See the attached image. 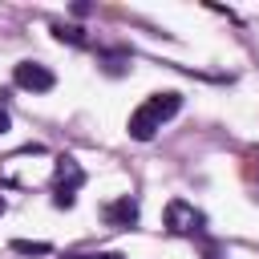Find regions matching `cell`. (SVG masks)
<instances>
[{
  "instance_id": "cell-1",
  "label": "cell",
  "mask_w": 259,
  "mask_h": 259,
  "mask_svg": "<svg viewBox=\"0 0 259 259\" xmlns=\"http://www.w3.org/2000/svg\"><path fill=\"white\" fill-rule=\"evenodd\" d=\"M178 109H182V93H174V89H166V93H150V97L130 113V138L150 142V138L162 130V121H170Z\"/></svg>"
},
{
  "instance_id": "cell-2",
  "label": "cell",
  "mask_w": 259,
  "mask_h": 259,
  "mask_svg": "<svg viewBox=\"0 0 259 259\" xmlns=\"http://www.w3.org/2000/svg\"><path fill=\"white\" fill-rule=\"evenodd\" d=\"M81 186H85V170H81V162L69 158V154H61L57 166H53V202H57L61 210H69V206L77 202V190H81Z\"/></svg>"
},
{
  "instance_id": "cell-3",
  "label": "cell",
  "mask_w": 259,
  "mask_h": 259,
  "mask_svg": "<svg viewBox=\"0 0 259 259\" xmlns=\"http://www.w3.org/2000/svg\"><path fill=\"white\" fill-rule=\"evenodd\" d=\"M202 210H194L190 202H182V198H170L166 202V231L170 235H198L202 231Z\"/></svg>"
},
{
  "instance_id": "cell-4",
  "label": "cell",
  "mask_w": 259,
  "mask_h": 259,
  "mask_svg": "<svg viewBox=\"0 0 259 259\" xmlns=\"http://www.w3.org/2000/svg\"><path fill=\"white\" fill-rule=\"evenodd\" d=\"M12 81H16L20 89H28V93H49V89L57 85L53 69L40 65V61H20V65L12 69Z\"/></svg>"
},
{
  "instance_id": "cell-5",
  "label": "cell",
  "mask_w": 259,
  "mask_h": 259,
  "mask_svg": "<svg viewBox=\"0 0 259 259\" xmlns=\"http://www.w3.org/2000/svg\"><path fill=\"white\" fill-rule=\"evenodd\" d=\"M105 223L109 227H134L138 223V198L134 194H121L117 202H109L105 206Z\"/></svg>"
},
{
  "instance_id": "cell-6",
  "label": "cell",
  "mask_w": 259,
  "mask_h": 259,
  "mask_svg": "<svg viewBox=\"0 0 259 259\" xmlns=\"http://www.w3.org/2000/svg\"><path fill=\"white\" fill-rule=\"evenodd\" d=\"M101 65H105L109 77H121L125 65H130V53H101Z\"/></svg>"
},
{
  "instance_id": "cell-7",
  "label": "cell",
  "mask_w": 259,
  "mask_h": 259,
  "mask_svg": "<svg viewBox=\"0 0 259 259\" xmlns=\"http://www.w3.org/2000/svg\"><path fill=\"white\" fill-rule=\"evenodd\" d=\"M12 251L16 255H49L53 247L49 243H32V239H12Z\"/></svg>"
},
{
  "instance_id": "cell-8",
  "label": "cell",
  "mask_w": 259,
  "mask_h": 259,
  "mask_svg": "<svg viewBox=\"0 0 259 259\" xmlns=\"http://www.w3.org/2000/svg\"><path fill=\"white\" fill-rule=\"evenodd\" d=\"M53 36L57 40H69V45H85V32L73 28V24H53Z\"/></svg>"
},
{
  "instance_id": "cell-9",
  "label": "cell",
  "mask_w": 259,
  "mask_h": 259,
  "mask_svg": "<svg viewBox=\"0 0 259 259\" xmlns=\"http://www.w3.org/2000/svg\"><path fill=\"white\" fill-rule=\"evenodd\" d=\"M8 130H12V117H8V109H4V105H0V138H4V134H8Z\"/></svg>"
},
{
  "instance_id": "cell-10",
  "label": "cell",
  "mask_w": 259,
  "mask_h": 259,
  "mask_svg": "<svg viewBox=\"0 0 259 259\" xmlns=\"http://www.w3.org/2000/svg\"><path fill=\"white\" fill-rule=\"evenodd\" d=\"M65 259H93V255H65Z\"/></svg>"
},
{
  "instance_id": "cell-11",
  "label": "cell",
  "mask_w": 259,
  "mask_h": 259,
  "mask_svg": "<svg viewBox=\"0 0 259 259\" xmlns=\"http://www.w3.org/2000/svg\"><path fill=\"white\" fill-rule=\"evenodd\" d=\"M101 259H121V255H101Z\"/></svg>"
},
{
  "instance_id": "cell-12",
  "label": "cell",
  "mask_w": 259,
  "mask_h": 259,
  "mask_svg": "<svg viewBox=\"0 0 259 259\" xmlns=\"http://www.w3.org/2000/svg\"><path fill=\"white\" fill-rule=\"evenodd\" d=\"M0 214H4V198H0Z\"/></svg>"
}]
</instances>
